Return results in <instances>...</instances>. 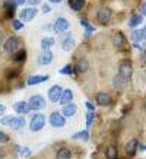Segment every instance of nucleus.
I'll list each match as a JSON object with an SVG mask.
<instances>
[{"mask_svg": "<svg viewBox=\"0 0 146 159\" xmlns=\"http://www.w3.org/2000/svg\"><path fill=\"white\" fill-rule=\"evenodd\" d=\"M15 149L18 150V155L22 156V158H29L32 155V150L26 148V146H19V145H15Z\"/></svg>", "mask_w": 146, "mask_h": 159, "instance_id": "30", "label": "nucleus"}, {"mask_svg": "<svg viewBox=\"0 0 146 159\" xmlns=\"http://www.w3.org/2000/svg\"><path fill=\"white\" fill-rule=\"evenodd\" d=\"M9 140H10L9 136L6 134L5 131L0 130V145H6V143H9Z\"/></svg>", "mask_w": 146, "mask_h": 159, "instance_id": "37", "label": "nucleus"}, {"mask_svg": "<svg viewBox=\"0 0 146 159\" xmlns=\"http://www.w3.org/2000/svg\"><path fill=\"white\" fill-rule=\"evenodd\" d=\"M41 10H43V13H50V12H51V6L48 5V3H44L43 6H41Z\"/></svg>", "mask_w": 146, "mask_h": 159, "instance_id": "38", "label": "nucleus"}, {"mask_svg": "<svg viewBox=\"0 0 146 159\" xmlns=\"http://www.w3.org/2000/svg\"><path fill=\"white\" fill-rule=\"evenodd\" d=\"M19 45H21V41H19V37H10L5 41L3 44V51L6 54H12L16 53L18 50H19Z\"/></svg>", "mask_w": 146, "mask_h": 159, "instance_id": "2", "label": "nucleus"}, {"mask_svg": "<svg viewBox=\"0 0 146 159\" xmlns=\"http://www.w3.org/2000/svg\"><path fill=\"white\" fill-rule=\"evenodd\" d=\"M63 86L62 85H53V86L48 89V92H47V98H48L50 102H53V104H56V102L60 101V98H62V93H63Z\"/></svg>", "mask_w": 146, "mask_h": 159, "instance_id": "7", "label": "nucleus"}, {"mask_svg": "<svg viewBox=\"0 0 146 159\" xmlns=\"http://www.w3.org/2000/svg\"><path fill=\"white\" fill-rule=\"evenodd\" d=\"M28 102H29V107L32 108V111H41L45 108V105H47L44 97H41L39 93H35L32 97H29Z\"/></svg>", "mask_w": 146, "mask_h": 159, "instance_id": "4", "label": "nucleus"}, {"mask_svg": "<svg viewBox=\"0 0 146 159\" xmlns=\"http://www.w3.org/2000/svg\"><path fill=\"white\" fill-rule=\"evenodd\" d=\"M95 102L101 107H110L112 104V98L107 92H98L95 95Z\"/></svg>", "mask_w": 146, "mask_h": 159, "instance_id": "12", "label": "nucleus"}, {"mask_svg": "<svg viewBox=\"0 0 146 159\" xmlns=\"http://www.w3.org/2000/svg\"><path fill=\"white\" fill-rule=\"evenodd\" d=\"M50 77L48 76H41V75H32L26 79V85L28 86H35V85H39V83L47 82Z\"/></svg>", "mask_w": 146, "mask_h": 159, "instance_id": "15", "label": "nucleus"}, {"mask_svg": "<svg viewBox=\"0 0 146 159\" xmlns=\"http://www.w3.org/2000/svg\"><path fill=\"white\" fill-rule=\"evenodd\" d=\"M118 75L123 77H126L127 80L133 76V66H131L130 60H121L118 64Z\"/></svg>", "mask_w": 146, "mask_h": 159, "instance_id": "5", "label": "nucleus"}, {"mask_svg": "<svg viewBox=\"0 0 146 159\" xmlns=\"http://www.w3.org/2000/svg\"><path fill=\"white\" fill-rule=\"evenodd\" d=\"M111 18H112V12H111L110 7L102 6L101 9L97 12V20L101 25H108L110 24V20H111Z\"/></svg>", "mask_w": 146, "mask_h": 159, "instance_id": "6", "label": "nucleus"}, {"mask_svg": "<svg viewBox=\"0 0 146 159\" xmlns=\"http://www.w3.org/2000/svg\"><path fill=\"white\" fill-rule=\"evenodd\" d=\"M72 140H82V142H88L89 140V129L80 130L78 133L72 134Z\"/></svg>", "mask_w": 146, "mask_h": 159, "instance_id": "26", "label": "nucleus"}, {"mask_svg": "<svg viewBox=\"0 0 146 159\" xmlns=\"http://www.w3.org/2000/svg\"><path fill=\"white\" fill-rule=\"evenodd\" d=\"M25 58H26V50L22 48V50H18L16 53L12 54V60L15 63H24Z\"/></svg>", "mask_w": 146, "mask_h": 159, "instance_id": "28", "label": "nucleus"}, {"mask_svg": "<svg viewBox=\"0 0 146 159\" xmlns=\"http://www.w3.org/2000/svg\"><path fill=\"white\" fill-rule=\"evenodd\" d=\"M58 73H60V75H63V76H70L72 73H75V69H73L72 64H64L63 67L58 70Z\"/></svg>", "mask_w": 146, "mask_h": 159, "instance_id": "32", "label": "nucleus"}, {"mask_svg": "<svg viewBox=\"0 0 146 159\" xmlns=\"http://www.w3.org/2000/svg\"><path fill=\"white\" fill-rule=\"evenodd\" d=\"M95 120V111H88L86 112V129H91Z\"/></svg>", "mask_w": 146, "mask_h": 159, "instance_id": "33", "label": "nucleus"}, {"mask_svg": "<svg viewBox=\"0 0 146 159\" xmlns=\"http://www.w3.org/2000/svg\"><path fill=\"white\" fill-rule=\"evenodd\" d=\"M130 39L133 44H140L142 41H146V35L143 32V29H133V32L130 35Z\"/></svg>", "mask_w": 146, "mask_h": 159, "instance_id": "17", "label": "nucleus"}, {"mask_svg": "<svg viewBox=\"0 0 146 159\" xmlns=\"http://www.w3.org/2000/svg\"><path fill=\"white\" fill-rule=\"evenodd\" d=\"M3 39H5V31H3V29L0 28V43H2Z\"/></svg>", "mask_w": 146, "mask_h": 159, "instance_id": "46", "label": "nucleus"}, {"mask_svg": "<svg viewBox=\"0 0 146 159\" xmlns=\"http://www.w3.org/2000/svg\"><path fill=\"white\" fill-rule=\"evenodd\" d=\"M54 32L56 34H63V32H66L69 28H70V24H69V20L66 19V18H63V16H58L57 19L54 20Z\"/></svg>", "mask_w": 146, "mask_h": 159, "instance_id": "9", "label": "nucleus"}, {"mask_svg": "<svg viewBox=\"0 0 146 159\" xmlns=\"http://www.w3.org/2000/svg\"><path fill=\"white\" fill-rule=\"evenodd\" d=\"M80 25H82L83 29H85V38H89L91 34L95 32V26H92V25L89 24L86 19H83V18H80Z\"/></svg>", "mask_w": 146, "mask_h": 159, "instance_id": "24", "label": "nucleus"}, {"mask_svg": "<svg viewBox=\"0 0 146 159\" xmlns=\"http://www.w3.org/2000/svg\"><path fill=\"white\" fill-rule=\"evenodd\" d=\"M5 6H6V9H7V12L13 15V12H15V9H16V6L18 5H16V2H15V0H6Z\"/></svg>", "mask_w": 146, "mask_h": 159, "instance_id": "35", "label": "nucleus"}, {"mask_svg": "<svg viewBox=\"0 0 146 159\" xmlns=\"http://www.w3.org/2000/svg\"><path fill=\"white\" fill-rule=\"evenodd\" d=\"M53 61V53L50 50H43L38 54V64L39 66H48Z\"/></svg>", "mask_w": 146, "mask_h": 159, "instance_id": "13", "label": "nucleus"}, {"mask_svg": "<svg viewBox=\"0 0 146 159\" xmlns=\"http://www.w3.org/2000/svg\"><path fill=\"white\" fill-rule=\"evenodd\" d=\"M37 13H38V12H37V7H34V6L24 7L19 13V19L22 20V22H31V20L37 16Z\"/></svg>", "mask_w": 146, "mask_h": 159, "instance_id": "8", "label": "nucleus"}, {"mask_svg": "<svg viewBox=\"0 0 146 159\" xmlns=\"http://www.w3.org/2000/svg\"><path fill=\"white\" fill-rule=\"evenodd\" d=\"M76 111H78V105H76V104H73V102H70V104L63 105V108H62V114H63L66 118H69V117L75 116V114H76Z\"/></svg>", "mask_w": 146, "mask_h": 159, "instance_id": "18", "label": "nucleus"}, {"mask_svg": "<svg viewBox=\"0 0 146 159\" xmlns=\"http://www.w3.org/2000/svg\"><path fill=\"white\" fill-rule=\"evenodd\" d=\"M105 158L107 159H118V149L114 145L107 146L105 149Z\"/></svg>", "mask_w": 146, "mask_h": 159, "instance_id": "27", "label": "nucleus"}, {"mask_svg": "<svg viewBox=\"0 0 146 159\" xmlns=\"http://www.w3.org/2000/svg\"><path fill=\"white\" fill-rule=\"evenodd\" d=\"M25 127V118H24V116H15L13 117V120H12V124H10V129L13 131H19V130H22Z\"/></svg>", "mask_w": 146, "mask_h": 159, "instance_id": "19", "label": "nucleus"}, {"mask_svg": "<svg viewBox=\"0 0 146 159\" xmlns=\"http://www.w3.org/2000/svg\"><path fill=\"white\" fill-rule=\"evenodd\" d=\"M112 44H114V47H117V50H121L124 47V44H126V38H124V35L120 32V31H117L112 34Z\"/></svg>", "mask_w": 146, "mask_h": 159, "instance_id": "16", "label": "nucleus"}, {"mask_svg": "<svg viewBox=\"0 0 146 159\" xmlns=\"http://www.w3.org/2000/svg\"><path fill=\"white\" fill-rule=\"evenodd\" d=\"M15 116H3L0 117V124L5 125V127H10V124H12V120H13Z\"/></svg>", "mask_w": 146, "mask_h": 159, "instance_id": "34", "label": "nucleus"}, {"mask_svg": "<svg viewBox=\"0 0 146 159\" xmlns=\"http://www.w3.org/2000/svg\"><path fill=\"white\" fill-rule=\"evenodd\" d=\"M73 101V92L70 89H64L63 93H62V98H60V104L62 105H66V104H70Z\"/></svg>", "mask_w": 146, "mask_h": 159, "instance_id": "25", "label": "nucleus"}, {"mask_svg": "<svg viewBox=\"0 0 146 159\" xmlns=\"http://www.w3.org/2000/svg\"><path fill=\"white\" fill-rule=\"evenodd\" d=\"M142 22H143V15H142V13L131 15L130 19H129V28L136 29V26H140Z\"/></svg>", "mask_w": 146, "mask_h": 159, "instance_id": "22", "label": "nucleus"}, {"mask_svg": "<svg viewBox=\"0 0 146 159\" xmlns=\"http://www.w3.org/2000/svg\"><path fill=\"white\" fill-rule=\"evenodd\" d=\"M140 61H142V64H146V50H143V51H142V54H140Z\"/></svg>", "mask_w": 146, "mask_h": 159, "instance_id": "41", "label": "nucleus"}, {"mask_svg": "<svg viewBox=\"0 0 146 159\" xmlns=\"http://www.w3.org/2000/svg\"><path fill=\"white\" fill-rule=\"evenodd\" d=\"M72 150L69 148H60L56 152V159H72Z\"/></svg>", "mask_w": 146, "mask_h": 159, "instance_id": "23", "label": "nucleus"}, {"mask_svg": "<svg viewBox=\"0 0 146 159\" xmlns=\"http://www.w3.org/2000/svg\"><path fill=\"white\" fill-rule=\"evenodd\" d=\"M41 2H43V0H26V3H28L29 6H38V5H41Z\"/></svg>", "mask_w": 146, "mask_h": 159, "instance_id": "40", "label": "nucleus"}, {"mask_svg": "<svg viewBox=\"0 0 146 159\" xmlns=\"http://www.w3.org/2000/svg\"><path fill=\"white\" fill-rule=\"evenodd\" d=\"M75 47H76V39L73 38L72 34H67L63 38V41H62V48L64 51H72Z\"/></svg>", "mask_w": 146, "mask_h": 159, "instance_id": "14", "label": "nucleus"}, {"mask_svg": "<svg viewBox=\"0 0 146 159\" xmlns=\"http://www.w3.org/2000/svg\"><path fill=\"white\" fill-rule=\"evenodd\" d=\"M6 112V107L3 105V104H0V117H3Z\"/></svg>", "mask_w": 146, "mask_h": 159, "instance_id": "42", "label": "nucleus"}, {"mask_svg": "<svg viewBox=\"0 0 146 159\" xmlns=\"http://www.w3.org/2000/svg\"><path fill=\"white\" fill-rule=\"evenodd\" d=\"M45 125V116L41 114V112H35L31 121H29V130L32 133H37V131H41Z\"/></svg>", "mask_w": 146, "mask_h": 159, "instance_id": "1", "label": "nucleus"}, {"mask_svg": "<svg viewBox=\"0 0 146 159\" xmlns=\"http://www.w3.org/2000/svg\"><path fill=\"white\" fill-rule=\"evenodd\" d=\"M13 110L18 116H26V114H29L32 111V108L29 107L28 101H18L13 104Z\"/></svg>", "mask_w": 146, "mask_h": 159, "instance_id": "10", "label": "nucleus"}, {"mask_svg": "<svg viewBox=\"0 0 146 159\" xmlns=\"http://www.w3.org/2000/svg\"><path fill=\"white\" fill-rule=\"evenodd\" d=\"M137 150H139V140L136 137H133L126 143V156L127 158H135Z\"/></svg>", "mask_w": 146, "mask_h": 159, "instance_id": "11", "label": "nucleus"}, {"mask_svg": "<svg viewBox=\"0 0 146 159\" xmlns=\"http://www.w3.org/2000/svg\"><path fill=\"white\" fill-rule=\"evenodd\" d=\"M24 24L25 22H22L21 19H12V28L15 31H21V29L24 28Z\"/></svg>", "mask_w": 146, "mask_h": 159, "instance_id": "36", "label": "nucleus"}, {"mask_svg": "<svg viewBox=\"0 0 146 159\" xmlns=\"http://www.w3.org/2000/svg\"><path fill=\"white\" fill-rule=\"evenodd\" d=\"M139 150H140V152H146V145H143V143H139Z\"/></svg>", "mask_w": 146, "mask_h": 159, "instance_id": "44", "label": "nucleus"}, {"mask_svg": "<svg viewBox=\"0 0 146 159\" xmlns=\"http://www.w3.org/2000/svg\"><path fill=\"white\" fill-rule=\"evenodd\" d=\"M69 7L75 12H79L85 7V0H69Z\"/></svg>", "mask_w": 146, "mask_h": 159, "instance_id": "29", "label": "nucleus"}, {"mask_svg": "<svg viewBox=\"0 0 146 159\" xmlns=\"http://www.w3.org/2000/svg\"><path fill=\"white\" fill-rule=\"evenodd\" d=\"M54 45V38L51 37H45V38L41 39V48L43 50H50Z\"/></svg>", "mask_w": 146, "mask_h": 159, "instance_id": "31", "label": "nucleus"}, {"mask_svg": "<svg viewBox=\"0 0 146 159\" xmlns=\"http://www.w3.org/2000/svg\"><path fill=\"white\" fill-rule=\"evenodd\" d=\"M66 117L62 114V112H58V111H54V112H51L48 117V123L51 127H54V129H60V127H64L66 125Z\"/></svg>", "mask_w": 146, "mask_h": 159, "instance_id": "3", "label": "nucleus"}, {"mask_svg": "<svg viewBox=\"0 0 146 159\" xmlns=\"http://www.w3.org/2000/svg\"><path fill=\"white\" fill-rule=\"evenodd\" d=\"M140 13L143 15V16H146V2L142 5V7H140Z\"/></svg>", "mask_w": 146, "mask_h": 159, "instance_id": "43", "label": "nucleus"}, {"mask_svg": "<svg viewBox=\"0 0 146 159\" xmlns=\"http://www.w3.org/2000/svg\"><path fill=\"white\" fill-rule=\"evenodd\" d=\"M73 69H75V73H76V75H83V73H86L88 70H89V63H88L86 60H79V61H76V64L73 66Z\"/></svg>", "mask_w": 146, "mask_h": 159, "instance_id": "20", "label": "nucleus"}, {"mask_svg": "<svg viewBox=\"0 0 146 159\" xmlns=\"http://www.w3.org/2000/svg\"><path fill=\"white\" fill-rule=\"evenodd\" d=\"M15 2H16V5L18 6H24L25 3H26V0H15Z\"/></svg>", "mask_w": 146, "mask_h": 159, "instance_id": "45", "label": "nucleus"}, {"mask_svg": "<svg viewBox=\"0 0 146 159\" xmlns=\"http://www.w3.org/2000/svg\"><path fill=\"white\" fill-rule=\"evenodd\" d=\"M85 107H86L88 111H95V105H94V102H91V101L85 102Z\"/></svg>", "mask_w": 146, "mask_h": 159, "instance_id": "39", "label": "nucleus"}, {"mask_svg": "<svg viewBox=\"0 0 146 159\" xmlns=\"http://www.w3.org/2000/svg\"><path fill=\"white\" fill-rule=\"evenodd\" d=\"M50 3H60V2H62V0H48Z\"/></svg>", "mask_w": 146, "mask_h": 159, "instance_id": "47", "label": "nucleus"}, {"mask_svg": "<svg viewBox=\"0 0 146 159\" xmlns=\"http://www.w3.org/2000/svg\"><path fill=\"white\" fill-rule=\"evenodd\" d=\"M127 82H129V80H127L126 77L120 76L118 73L112 77V86L116 88V89H124V88L127 86Z\"/></svg>", "mask_w": 146, "mask_h": 159, "instance_id": "21", "label": "nucleus"}]
</instances>
